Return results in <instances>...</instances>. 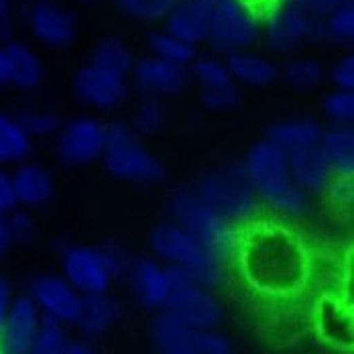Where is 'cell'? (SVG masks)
I'll return each instance as SVG.
<instances>
[{
	"mask_svg": "<svg viewBox=\"0 0 354 354\" xmlns=\"http://www.w3.org/2000/svg\"><path fill=\"white\" fill-rule=\"evenodd\" d=\"M230 265L248 291L269 301L297 299L314 279V254L287 222L259 216L239 228Z\"/></svg>",
	"mask_w": 354,
	"mask_h": 354,
	"instance_id": "6da1fadb",
	"label": "cell"
},
{
	"mask_svg": "<svg viewBox=\"0 0 354 354\" xmlns=\"http://www.w3.org/2000/svg\"><path fill=\"white\" fill-rule=\"evenodd\" d=\"M248 181L261 204L285 218L299 220L312 210V196L306 194L289 174L287 155L269 139H261L243 159Z\"/></svg>",
	"mask_w": 354,
	"mask_h": 354,
	"instance_id": "7a4b0ae2",
	"label": "cell"
},
{
	"mask_svg": "<svg viewBox=\"0 0 354 354\" xmlns=\"http://www.w3.org/2000/svg\"><path fill=\"white\" fill-rule=\"evenodd\" d=\"M196 196L234 228H243L261 216V202L248 181L243 161L206 171L192 185Z\"/></svg>",
	"mask_w": 354,
	"mask_h": 354,
	"instance_id": "3957f363",
	"label": "cell"
},
{
	"mask_svg": "<svg viewBox=\"0 0 354 354\" xmlns=\"http://www.w3.org/2000/svg\"><path fill=\"white\" fill-rule=\"evenodd\" d=\"M151 248L157 254V261H161L167 267H174L183 271L194 281L204 287L216 289L224 283L228 265H224L218 257L206 247H202L194 236H189L183 228H179L176 222L165 220L159 222L151 230Z\"/></svg>",
	"mask_w": 354,
	"mask_h": 354,
	"instance_id": "277c9868",
	"label": "cell"
},
{
	"mask_svg": "<svg viewBox=\"0 0 354 354\" xmlns=\"http://www.w3.org/2000/svg\"><path fill=\"white\" fill-rule=\"evenodd\" d=\"M133 257L116 245H68L62 250V277L82 295L110 293L116 279H124Z\"/></svg>",
	"mask_w": 354,
	"mask_h": 354,
	"instance_id": "5b68a950",
	"label": "cell"
},
{
	"mask_svg": "<svg viewBox=\"0 0 354 354\" xmlns=\"http://www.w3.org/2000/svg\"><path fill=\"white\" fill-rule=\"evenodd\" d=\"M167 210L171 222H176L179 228H183L202 247L208 248L214 257H218L224 265L230 267L236 248L239 228L228 224L210 206H206L196 196L192 185L174 189L167 202Z\"/></svg>",
	"mask_w": 354,
	"mask_h": 354,
	"instance_id": "8992f818",
	"label": "cell"
},
{
	"mask_svg": "<svg viewBox=\"0 0 354 354\" xmlns=\"http://www.w3.org/2000/svg\"><path fill=\"white\" fill-rule=\"evenodd\" d=\"M102 161L108 174L122 181L153 185L165 179V165L142 145L129 122H108Z\"/></svg>",
	"mask_w": 354,
	"mask_h": 354,
	"instance_id": "52a82bcc",
	"label": "cell"
},
{
	"mask_svg": "<svg viewBox=\"0 0 354 354\" xmlns=\"http://www.w3.org/2000/svg\"><path fill=\"white\" fill-rule=\"evenodd\" d=\"M206 15L208 41L218 51L248 49L263 33L261 12L248 0H198Z\"/></svg>",
	"mask_w": 354,
	"mask_h": 354,
	"instance_id": "ba28073f",
	"label": "cell"
},
{
	"mask_svg": "<svg viewBox=\"0 0 354 354\" xmlns=\"http://www.w3.org/2000/svg\"><path fill=\"white\" fill-rule=\"evenodd\" d=\"M265 37L275 53H291L310 41H322V19L299 0H277L265 15Z\"/></svg>",
	"mask_w": 354,
	"mask_h": 354,
	"instance_id": "9c48e42d",
	"label": "cell"
},
{
	"mask_svg": "<svg viewBox=\"0 0 354 354\" xmlns=\"http://www.w3.org/2000/svg\"><path fill=\"white\" fill-rule=\"evenodd\" d=\"M151 340L157 354H232L230 340L218 330L187 326L165 312L153 319Z\"/></svg>",
	"mask_w": 354,
	"mask_h": 354,
	"instance_id": "30bf717a",
	"label": "cell"
},
{
	"mask_svg": "<svg viewBox=\"0 0 354 354\" xmlns=\"http://www.w3.org/2000/svg\"><path fill=\"white\" fill-rule=\"evenodd\" d=\"M169 273L174 285L163 312L187 326L216 330L222 319V306L214 295V289L194 281L183 271L174 267H169Z\"/></svg>",
	"mask_w": 354,
	"mask_h": 354,
	"instance_id": "8fae6325",
	"label": "cell"
},
{
	"mask_svg": "<svg viewBox=\"0 0 354 354\" xmlns=\"http://www.w3.org/2000/svg\"><path fill=\"white\" fill-rule=\"evenodd\" d=\"M106 147V124L94 116H75L62 122L55 151L62 163L70 167L90 165L102 159Z\"/></svg>",
	"mask_w": 354,
	"mask_h": 354,
	"instance_id": "7c38bea8",
	"label": "cell"
},
{
	"mask_svg": "<svg viewBox=\"0 0 354 354\" xmlns=\"http://www.w3.org/2000/svg\"><path fill=\"white\" fill-rule=\"evenodd\" d=\"M73 94L86 106L110 110L124 102L129 94V80L88 62L73 73Z\"/></svg>",
	"mask_w": 354,
	"mask_h": 354,
	"instance_id": "4fadbf2b",
	"label": "cell"
},
{
	"mask_svg": "<svg viewBox=\"0 0 354 354\" xmlns=\"http://www.w3.org/2000/svg\"><path fill=\"white\" fill-rule=\"evenodd\" d=\"M27 295L37 306L43 318L55 319L64 326H71L80 310L82 295L62 275L41 273L29 281Z\"/></svg>",
	"mask_w": 354,
	"mask_h": 354,
	"instance_id": "5bb4252c",
	"label": "cell"
},
{
	"mask_svg": "<svg viewBox=\"0 0 354 354\" xmlns=\"http://www.w3.org/2000/svg\"><path fill=\"white\" fill-rule=\"evenodd\" d=\"M124 279H129L133 293L147 310L163 312L174 285L167 265L151 257H133Z\"/></svg>",
	"mask_w": 354,
	"mask_h": 354,
	"instance_id": "9a60e30c",
	"label": "cell"
},
{
	"mask_svg": "<svg viewBox=\"0 0 354 354\" xmlns=\"http://www.w3.org/2000/svg\"><path fill=\"white\" fill-rule=\"evenodd\" d=\"M137 88L142 96L151 98H165L181 94L189 84V71L183 66H177L171 62L159 59L155 55H147L135 62V68L131 71Z\"/></svg>",
	"mask_w": 354,
	"mask_h": 354,
	"instance_id": "2e32d148",
	"label": "cell"
},
{
	"mask_svg": "<svg viewBox=\"0 0 354 354\" xmlns=\"http://www.w3.org/2000/svg\"><path fill=\"white\" fill-rule=\"evenodd\" d=\"M43 316L27 293L15 295L0 330V354H29Z\"/></svg>",
	"mask_w": 354,
	"mask_h": 354,
	"instance_id": "e0dca14e",
	"label": "cell"
},
{
	"mask_svg": "<svg viewBox=\"0 0 354 354\" xmlns=\"http://www.w3.org/2000/svg\"><path fill=\"white\" fill-rule=\"evenodd\" d=\"M29 29L41 45L64 49L77 35V21L68 8L51 0H37L29 10Z\"/></svg>",
	"mask_w": 354,
	"mask_h": 354,
	"instance_id": "ac0fdd59",
	"label": "cell"
},
{
	"mask_svg": "<svg viewBox=\"0 0 354 354\" xmlns=\"http://www.w3.org/2000/svg\"><path fill=\"white\" fill-rule=\"evenodd\" d=\"M10 181H12L17 208H25V210L41 208L49 204L55 194L51 171L37 161L27 159L15 165V169L10 171Z\"/></svg>",
	"mask_w": 354,
	"mask_h": 354,
	"instance_id": "d6986e66",
	"label": "cell"
},
{
	"mask_svg": "<svg viewBox=\"0 0 354 354\" xmlns=\"http://www.w3.org/2000/svg\"><path fill=\"white\" fill-rule=\"evenodd\" d=\"M287 155V165L293 181L310 196L314 194H328L330 185L334 183V174L319 151V145L308 147L301 151L285 153Z\"/></svg>",
	"mask_w": 354,
	"mask_h": 354,
	"instance_id": "ffe728a7",
	"label": "cell"
},
{
	"mask_svg": "<svg viewBox=\"0 0 354 354\" xmlns=\"http://www.w3.org/2000/svg\"><path fill=\"white\" fill-rule=\"evenodd\" d=\"M120 304L110 295H86L80 301V310L75 314V319L71 326H75L84 336L98 338L106 334L108 330L120 319Z\"/></svg>",
	"mask_w": 354,
	"mask_h": 354,
	"instance_id": "44dd1931",
	"label": "cell"
},
{
	"mask_svg": "<svg viewBox=\"0 0 354 354\" xmlns=\"http://www.w3.org/2000/svg\"><path fill=\"white\" fill-rule=\"evenodd\" d=\"M6 62H8V86L19 90H33L43 82V62L37 51L25 41L6 39Z\"/></svg>",
	"mask_w": 354,
	"mask_h": 354,
	"instance_id": "7402d4cb",
	"label": "cell"
},
{
	"mask_svg": "<svg viewBox=\"0 0 354 354\" xmlns=\"http://www.w3.org/2000/svg\"><path fill=\"white\" fill-rule=\"evenodd\" d=\"M316 328L319 336L328 340L332 346L351 348L353 342V316L351 308L336 299V297H324L319 299L316 308Z\"/></svg>",
	"mask_w": 354,
	"mask_h": 354,
	"instance_id": "603a6c76",
	"label": "cell"
},
{
	"mask_svg": "<svg viewBox=\"0 0 354 354\" xmlns=\"http://www.w3.org/2000/svg\"><path fill=\"white\" fill-rule=\"evenodd\" d=\"M224 64H226L234 84L239 82V84L252 86V88H263V86L273 84L279 77V68L275 62H271L259 53H250L247 49L226 53Z\"/></svg>",
	"mask_w": 354,
	"mask_h": 354,
	"instance_id": "cb8c5ba5",
	"label": "cell"
},
{
	"mask_svg": "<svg viewBox=\"0 0 354 354\" xmlns=\"http://www.w3.org/2000/svg\"><path fill=\"white\" fill-rule=\"evenodd\" d=\"M319 151L324 153L334 177L353 179L354 176V131L353 127H328L322 133Z\"/></svg>",
	"mask_w": 354,
	"mask_h": 354,
	"instance_id": "d4e9b609",
	"label": "cell"
},
{
	"mask_svg": "<svg viewBox=\"0 0 354 354\" xmlns=\"http://www.w3.org/2000/svg\"><path fill=\"white\" fill-rule=\"evenodd\" d=\"M322 133H324V127L316 118H289V120L275 122L269 129L265 139L277 145L285 153H293V151H301V149L319 145Z\"/></svg>",
	"mask_w": 354,
	"mask_h": 354,
	"instance_id": "484cf974",
	"label": "cell"
},
{
	"mask_svg": "<svg viewBox=\"0 0 354 354\" xmlns=\"http://www.w3.org/2000/svg\"><path fill=\"white\" fill-rule=\"evenodd\" d=\"M165 31L194 47L198 43H206L208 27L202 4L198 0H179L176 8L165 19Z\"/></svg>",
	"mask_w": 354,
	"mask_h": 354,
	"instance_id": "4316f807",
	"label": "cell"
},
{
	"mask_svg": "<svg viewBox=\"0 0 354 354\" xmlns=\"http://www.w3.org/2000/svg\"><path fill=\"white\" fill-rule=\"evenodd\" d=\"M33 141L23 131L15 114L0 112V165H19L29 159Z\"/></svg>",
	"mask_w": 354,
	"mask_h": 354,
	"instance_id": "83f0119b",
	"label": "cell"
},
{
	"mask_svg": "<svg viewBox=\"0 0 354 354\" xmlns=\"http://www.w3.org/2000/svg\"><path fill=\"white\" fill-rule=\"evenodd\" d=\"M135 55L129 49V45L118 39V37H104L100 39L90 55V64L102 68V70L118 73V75H129L135 68Z\"/></svg>",
	"mask_w": 354,
	"mask_h": 354,
	"instance_id": "f1b7e54d",
	"label": "cell"
},
{
	"mask_svg": "<svg viewBox=\"0 0 354 354\" xmlns=\"http://www.w3.org/2000/svg\"><path fill=\"white\" fill-rule=\"evenodd\" d=\"M279 75H283V80L293 90L310 92L322 86V82L326 80V70L312 57H293L285 62Z\"/></svg>",
	"mask_w": 354,
	"mask_h": 354,
	"instance_id": "f546056e",
	"label": "cell"
},
{
	"mask_svg": "<svg viewBox=\"0 0 354 354\" xmlns=\"http://www.w3.org/2000/svg\"><path fill=\"white\" fill-rule=\"evenodd\" d=\"M149 47H151V55L177 64V66H183V68H189V64L198 57V51L194 45L167 33L165 29L155 31L149 37Z\"/></svg>",
	"mask_w": 354,
	"mask_h": 354,
	"instance_id": "4dcf8cb0",
	"label": "cell"
},
{
	"mask_svg": "<svg viewBox=\"0 0 354 354\" xmlns=\"http://www.w3.org/2000/svg\"><path fill=\"white\" fill-rule=\"evenodd\" d=\"M354 39V4L353 0L342 2L332 12L322 17V41L336 45H353Z\"/></svg>",
	"mask_w": 354,
	"mask_h": 354,
	"instance_id": "1f68e13d",
	"label": "cell"
},
{
	"mask_svg": "<svg viewBox=\"0 0 354 354\" xmlns=\"http://www.w3.org/2000/svg\"><path fill=\"white\" fill-rule=\"evenodd\" d=\"M165 120H167V110L163 106V102L159 98L142 96L141 102L135 106L133 114H131L129 127L142 139V137H151V135L159 133L163 129Z\"/></svg>",
	"mask_w": 354,
	"mask_h": 354,
	"instance_id": "d6a6232c",
	"label": "cell"
},
{
	"mask_svg": "<svg viewBox=\"0 0 354 354\" xmlns=\"http://www.w3.org/2000/svg\"><path fill=\"white\" fill-rule=\"evenodd\" d=\"M15 118L19 120V124L23 127V131L29 135L31 141L57 135V131L62 127V118L53 110H45V108H23L21 112L15 114Z\"/></svg>",
	"mask_w": 354,
	"mask_h": 354,
	"instance_id": "836d02e7",
	"label": "cell"
},
{
	"mask_svg": "<svg viewBox=\"0 0 354 354\" xmlns=\"http://www.w3.org/2000/svg\"><path fill=\"white\" fill-rule=\"evenodd\" d=\"M122 15L141 21V23H159L169 17L179 0H114Z\"/></svg>",
	"mask_w": 354,
	"mask_h": 354,
	"instance_id": "e575fe53",
	"label": "cell"
},
{
	"mask_svg": "<svg viewBox=\"0 0 354 354\" xmlns=\"http://www.w3.org/2000/svg\"><path fill=\"white\" fill-rule=\"evenodd\" d=\"M189 77L196 80L202 90L204 88H220V86H228V84H234L228 68L224 64V59H218V57H210V55H204V57H196L192 64H189Z\"/></svg>",
	"mask_w": 354,
	"mask_h": 354,
	"instance_id": "d590c367",
	"label": "cell"
},
{
	"mask_svg": "<svg viewBox=\"0 0 354 354\" xmlns=\"http://www.w3.org/2000/svg\"><path fill=\"white\" fill-rule=\"evenodd\" d=\"M70 344L68 328L55 319L43 318L29 354H64Z\"/></svg>",
	"mask_w": 354,
	"mask_h": 354,
	"instance_id": "8d00e7d4",
	"label": "cell"
},
{
	"mask_svg": "<svg viewBox=\"0 0 354 354\" xmlns=\"http://www.w3.org/2000/svg\"><path fill=\"white\" fill-rule=\"evenodd\" d=\"M322 112L330 127H351L354 120V92L332 90L322 100Z\"/></svg>",
	"mask_w": 354,
	"mask_h": 354,
	"instance_id": "74e56055",
	"label": "cell"
},
{
	"mask_svg": "<svg viewBox=\"0 0 354 354\" xmlns=\"http://www.w3.org/2000/svg\"><path fill=\"white\" fill-rule=\"evenodd\" d=\"M8 218V230H10V239L12 245H31L37 239V224L35 218L31 216L29 210L25 208H15L12 212L6 214Z\"/></svg>",
	"mask_w": 354,
	"mask_h": 354,
	"instance_id": "f35d334b",
	"label": "cell"
},
{
	"mask_svg": "<svg viewBox=\"0 0 354 354\" xmlns=\"http://www.w3.org/2000/svg\"><path fill=\"white\" fill-rule=\"evenodd\" d=\"M200 100L212 112H226L241 104V90L236 88V84H228L220 88H204Z\"/></svg>",
	"mask_w": 354,
	"mask_h": 354,
	"instance_id": "ab89813d",
	"label": "cell"
},
{
	"mask_svg": "<svg viewBox=\"0 0 354 354\" xmlns=\"http://www.w3.org/2000/svg\"><path fill=\"white\" fill-rule=\"evenodd\" d=\"M326 77L334 84V90H354V55H342L338 62L332 64V68L326 71Z\"/></svg>",
	"mask_w": 354,
	"mask_h": 354,
	"instance_id": "60d3db41",
	"label": "cell"
},
{
	"mask_svg": "<svg viewBox=\"0 0 354 354\" xmlns=\"http://www.w3.org/2000/svg\"><path fill=\"white\" fill-rule=\"evenodd\" d=\"M15 208H17V202H15L10 171L0 165V214L12 212Z\"/></svg>",
	"mask_w": 354,
	"mask_h": 354,
	"instance_id": "b9f144b4",
	"label": "cell"
},
{
	"mask_svg": "<svg viewBox=\"0 0 354 354\" xmlns=\"http://www.w3.org/2000/svg\"><path fill=\"white\" fill-rule=\"evenodd\" d=\"M12 299H15V293H12V285L6 277L0 275V330H2V324L10 312V306H12Z\"/></svg>",
	"mask_w": 354,
	"mask_h": 354,
	"instance_id": "7bdbcfd3",
	"label": "cell"
},
{
	"mask_svg": "<svg viewBox=\"0 0 354 354\" xmlns=\"http://www.w3.org/2000/svg\"><path fill=\"white\" fill-rule=\"evenodd\" d=\"M312 15H316V17H326L328 12H332L336 6H340L342 2H346V0H299Z\"/></svg>",
	"mask_w": 354,
	"mask_h": 354,
	"instance_id": "ee69618b",
	"label": "cell"
},
{
	"mask_svg": "<svg viewBox=\"0 0 354 354\" xmlns=\"http://www.w3.org/2000/svg\"><path fill=\"white\" fill-rule=\"evenodd\" d=\"M12 6L15 0H0V39L8 37L12 27Z\"/></svg>",
	"mask_w": 354,
	"mask_h": 354,
	"instance_id": "f6af8a7d",
	"label": "cell"
},
{
	"mask_svg": "<svg viewBox=\"0 0 354 354\" xmlns=\"http://www.w3.org/2000/svg\"><path fill=\"white\" fill-rule=\"evenodd\" d=\"M15 247L12 239H10V230H8V218L6 214H0V259Z\"/></svg>",
	"mask_w": 354,
	"mask_h": 354,
	"instance_id": "bcb514c9",
	"label": "cell"
},
{
	"mask_svg": "<svg viewBox=\"0 0 354 354\" xmlns=\"http://www.w3.org/2000/svg\"><path fill=\"white\" fill-rule=\"evenodd\" d=\"M64 354H98L94 351V346H90L88 342L84 340H70L68 348Z\"/></svg>",
	"mask_w": 354,
	"mask_h": 354,
	"instance_id": "7dc6e473",
	"label": "cell"
},
{
	"mask_svg": "<svg viewBox=\"0 0 354 354\" xmlns=\"http://www.w3.org/2000/svg\"><path fill=\"white\" fill-rule=\"evenodd\" d=\"M6 86H8V62H6L4 41H0V90Z\"/></svg>",
	"mask_w": 354,
	"mask_h": 354,
	"instance_id": "c3c4849f",
	"label": "cell"
},
{
	"mask_svg": "<svg viewBox=\"0 0 354 354\" xmlns=\"http://www.w3.org/2000/svg\"><path fill=\"white\" fill-rule=\"evenodd\" d=\"M248 2H250V4H252V6H254L259 12H261V8H263V10H269V8H271V6H273L277 0H248Z\"/></svg>",
	"mask_w": 354,
	"mask_h": 354,
	"instance_id": "681fc988",
	"label": "cell"
}]
</instances>
